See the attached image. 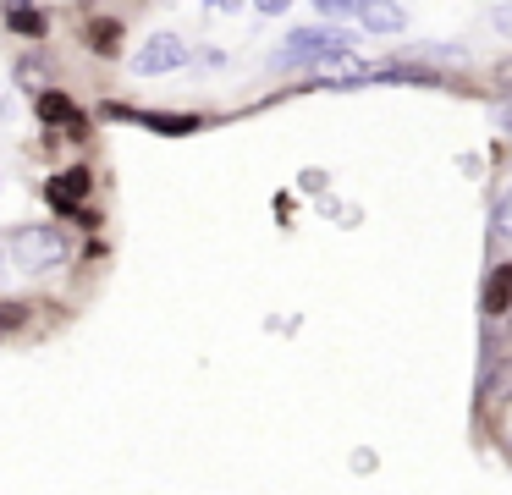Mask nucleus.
<instances>
[{"instance_id": "nucleus-8", "label": "nucleus", "mask_w": 512, "mask_h": 495, "mask_svg": "<svg viewBox=\"0 0 512 495\" xmlns=\"http://www.w3.org/2000/svg\"><path fill=\"white\" fill-rule=\"evenodd\" d=\"M358 28H364V33H402V28H408V11H402L397 0H364Z\"/></svg>"}, {"instance_id": "nucleus-10", "label": "nucleus", "mask_w": 512, "mask_h": 495, "mask_svg": "<svg viewBox=\"0 0 512 495\" xmlns=\"http://www.w3.org/2000/svg\"><path fill=\"white\" fill-rule=\"evenodd\" d=\"M89 50L105 55V61H116V55H122V22H116V17H94L89 22Z\"/></svg>"}, {"instance_id": "nucleus-2", "label": "nucleus", "mask_w": 512, "mask_h": 495, "mask_svg": "<svg viewBox=\"0 0 512 495\" xmlns=\"http://www.w3.org/2000/svg\"><path fill=\"white\" fill-rule=\"evenodd\" d=\"M6 248H12V264H17V270L50 275V270H61V264H67L72 242H67V231H61V226H50V220H34V226L6 231Z\"/></svg>"}, {"instance_id": "nucleus-3", "label": "nucleus", "mask_w": 512, "mask_h": 495, "mask_svg": "<svg viewBox=\"0 0 512 495\" xmlns=\"http://www.w3.org/2000/svg\"><path fill=\"white\" fill-rule=\"evenodd\" d=\"M193 61V50L177 39V33H149L144 44L133 50V77H171V72H182V66Z\"/></svg>"}, {"instance_id": "nucleus-19", "label": "nucleus", "mask_w": 512, "mask_h": 495, "mask_svg": "<svg viewBox=\"0 0 512 495\" xmlns=\"http://www.w3.org/2000/svg\"><path fill=\"white\" fill-rule=\"evenodd\" d=\"M496 83H501V94H512V55L496 66Z\"/></svg>"}, {"instance_id": "nucleus-6", "label": "nucleus", "mask_w": 512, "mask_h": 495, "mask_svg": "<svg viewBox=\"0 0 512 495\" xmlns=\"http://www.w3.org/2000/svg\"><path fill=\"white\" fill-rule=\"evenodd\" d=\"M34 110L45 127H67V138H89V127H83V116L72 110V99L61 94V88H45V94H34Z\"/></svg>"}, {"instance_id": "nucleus-5", "label": "nucleus", "mask_w": 512, "mask_h": 495, "mask_svg": "<svg viewBox=\"0 0 512 495\" xmlns=\"http://www.w3.org/2000/svg\"><path fill=\"white\" fill-rule=\"evenodd\" d=\"M105 116L116 121H138L149 132H166V138H188V132L204 127V116H166V110H127V105H105Z\"/></svg>"}, {"instance_id": "nucleus-4", "label": "nucleus", "mask_w": 512, "mask_h": 495, "mask_svg": "<svg viewBox=\"0 0 512 495\" xmlns=\"http://www.w3.org/2000/svg\"><path fill=\"white\" fill-rule=\"evenodd\" d=\"M89 193H94V171H89V165H67V171H56L45 182V198L61 209V215H78V226H100V220L83 209V198H89Z\"/></svg>"}, {"instance_id": "nucleus-1", "label": "nucleus", "mask_w": 512, "mask_h": 495, "mask_svg": "<svg viewBox=\"0 0 512 495\" xmlns=\"http://www.w3.org/2000/svg\"><path fill=\"white\" fill-rule=\"evenodd\" d=\"M353 33L342 22H314V28H292L287 44L270 55L276 72H331V66H347L353 61Z\"/></svg>"}, {"instance_id": "nucleus-17", "label": "nucleus", "mask_w": 512, "mask_h": 495, "mask_svg": "<svg viewBox=\"0 0 512 495\" xmlns=\"http://www.w3.org/2000/svg\"><path fill=\"white\" fill-rule=\"evenodd\" d=\"M298 187H303V193H325V187H331V176H325L320 165H309V171L298 176Z\"/></svg>"}, {"instance_id": "nucleus-16", "label": "nucleus", "mask_w": 512, "mask_h": 495, "mask_svg": "<svg viewBox=\"0 0 512 495\" xmlns=\"http://www.w3.org/2000/svg\"><path fill=\"white\" fill-rule=\"evenodd\" d=\"M490 121H496V132H507V138H512V94H501V99H496Z\"/></svg>"}, {"instance_id": "nucleus-7", "label": "nucleus", "mask_w": 512, "mask_h": 495, "mask_svg": "<svg viewBox=\"0 0 512 495\" xmlns=\"http://www.w3.org/2000/svg\"><path fill=\"white\" fill-rule=\"evenodd\" d=\"M479 314L485 319L512 314V259H501L496 270L485 275V286H479Z\"/></svg>"}, {"instance_id": "nucleus-21", "label": "nucleus", "mask_w": 512, "mask_h": 495, "mask_svg": "<svg viewBox=\"0 0 512 495\" xmlns=\"http://www.w3.org/2000/svg\"><path fill=\"white\" fill-rule=\"evenodd\" d=\"M6 259H12V248H6V237H0V270H6Z\"/></svg>"}, {"instance_id": "nucleus-18", "label": "nucleus", "mask_w": 512, "mask_h": 495, "mask_svg": "<svg viewBox=\"0 0 512 495\" xmlns=\"http://www.w3.org/2000/svg\"><path fill=\"white\" fill-rule=\"evenodd\" d=\"M298 0H254V11L259 17H281V11H292Z\"/></svg>"}, {"instance_id": "nucleus-12", "label": "nucleus", "mask_w": 512, "mask_h": 495, "mask_svg": "<svg viewBox=\"0 0 512 495\" xmlns=\"http://www.w3.org/2000/svg\"><path fill=\"white\" fill-rule=\"evenodd\" d=\"M314 11H320V22H347L364 11V0H309Z\"/></svg>"}, {"instance_id": "nucleus-15", "label": "nucleus", "mask_w": 512, "mask_h": 495, "mask_svg": "<svg viewBox=\"0 0 512 495\" xmlns=\"http://www.w3.org/2000/svg\"><path fill=\"white\" fill-rule=\"evenodd\" d=\"M17 77H23V83H34V94H45V66H39V55H28V61L17 66Z\"/></svg>"}, {"instance_id": "nucleus-9", "label": "nucleus", "mask_w": 512, "mask_h": 495, "mask_svg": "<svg viewBox=\"0 0 512 495\" xmlns=\"http://www.w3.org/2000/svg\"><path fill=\"white\" fill-rule=\"evenodd\" d=\"M0 11H6V22H12V33H23V39H34V44L50 33V17L39 11V0H6Z\"/></svg>"}, {"instance_id": "nucleus-20", "label": "nucleus", "mask_w": 512, "mask_h": 495, "mask_svg": "<svg viewBox=\"0 0 512 495\" xmlns=\"http://www.w3.org/2000/svg\"><path fill=\"white\" fill-rule=\"evenodd\" d=\"M210 11H243V0H210Z\"/></svg>"}, {"instance_id": "nucleus-13", "label": "nucleus", "mask_w": 512, "mask_h": 495, "mask_svg": "<svg viewBox=\"0 0 512 495\" xmlns=\"http://www.w3.org/2000/svg\"><path fill=\"white\" fill-rule=\"evenodd\" d=\"M490 237H501V242H512V187L496 198V215H490Z\"/></svg>"}, {"instance_id": "nucleus-14", "label": "nucleus", "mask_w": 512, "mask_h": 495, "mask_svg": "<svg viewBox=\"0 0 512 495\" xmlns=\"http://www.w3.org/2000/svg\"><path fill=\"white\" fill-rule=\"evenodd\" d=\"M413 61H457V66H463L468 55L457 50V44H413Z\"/></svg>"}, {"instance_id": "nucleus-11", "label": "nucleus", "mask_w": 512, "mask_h": 495, "mask_svg": "<svg viewBox=\"0 0 512 495\" xmlns=\"http://www.w3.org/2000/svg\"><path fill=\"white\" fill-rule=\"evenodd\" d=\"M479 396H490V402H512V352H507V369H479Z\"/></svg>"}]
</instances>
